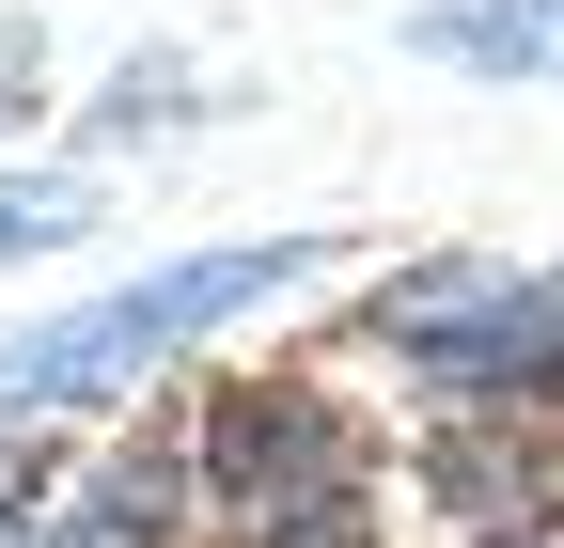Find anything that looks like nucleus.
Segmentation results:
<instances>
[{"label":"nucleus","instance_id":"f257e3e1","mask_svg":"<svg viewBox=\"0 0 564 548\" xmlns=\"http://www.w3.org/2000/svg\"><path fill=\"white\" fill-rule=\"evenodd\" d=\"M329 266V235H236V251H173V266H141V283L79 298V314H47V329H0V407H110L141 392L158 361H188L204 329H236L251 298H299Z\"/></svg>","mask_w":564,"mask_h":548},{"label":"nucleus","instance_id":"f03ea898","mask_svg":"<svg viewBox=\"0 0 564 548\" xmlns=\"http://www.w3.org/2000/svg\"><path fill=\"white\" fill-rule=\"evenodd\" d=\"M204 470H220L251 548H361V454H345V424L314 392H220Z\"/></svg>","mask_w":564,"mask_h":548},{"label":"nucleus","instance_id":"7ed1b4c3","mask_svg":"<svg viewBox=\"0 0 564 548\" xmlns=\"http://www.w3.org/2000/svg\"><path fill=\"white\" fill-rule=\"evenodd\" d=\"M423 376H564V266H423L377 298Z\"/></svg>","mask_w":564,"mask_h":548},{"label":"nucleus","instance_id":"20e7f679","mask_svg":"<svg viewBox=\"0 0 564 548\" xmlns=\"http://www.w3.org/2000/svg\"><path fill=\"white\" fill-rule=\"evenodd\" d=\"M173 517H188V470L173 454H95L47 517L32 502L0 517V548H173Z\"/></svg>","mask_w":564,"mask_h":548},{"label":"nucleus","instance_id":"39448f33","mask_svg":"<svg viewBox=\"0 0 564 548\" xmlns=\"http://www.w3.org/2000/svg\"><path fill=\"white\" fill-rule=\"evenodd\" d=\"M63 235H95V173H0V266H17V251H63Z\"/></svg>","mask_w":564,"mask_h":548},{"label":"nucleus","instance_id":"423d86ee","mask_svg":"<svg viewBox=\"0 0 564 548\" xmlns=\"http://www.w3.org/2000/svg\"><path fill=\"white\" fill-rule=\"evenodd\" d=\"M440 63H486V79H518V63H564V17H423Z\"/></svg>","mask_w":564,"mask_h":548},{"label":"nucleus","instance_id":"0eeeda50","mask_svg":"<svg viewBox=\"0 0 564 548\" xmlns=\"http://www.w3.org/2000/svg\"><path fill=\"white\" fill-rule=\"evenodd\" d=\"M32 95H47V63H32V32H0V125H32Z\"/></svg>","mask_w":564,"mask_h":548}]
</instances>
